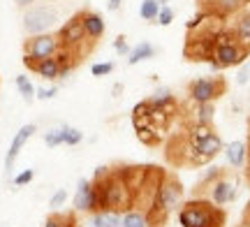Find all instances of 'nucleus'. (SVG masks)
<instances>
[{
  "mask_svg": "<svg viewBox=\"0 0 250 227\" xmlns=\"http://www.w3.org/2000/svg\"><path fill=\"white\" fill-rule=\"evenodd\" d=\"M225 28H227L225 19L208 17L204 12H199L188 23L186 46H183L186 61H192V63H211L213 49L218 44V37H220V33H223Z\"/></svg>",
  "mask_w": 250,
  "mask_h": 227,
  "instance_id": "obj_1",
  "label": "nucleus"
},
{
  "mask_svg": "<svg viewBox=\"0 0 250 227\" xmlns=\"http://www.w3.org/2000/svg\"><path fill=\"white\" fill-rule=\"evenodd\" d=\"M93 186H95V195H98V206L102 213H125V211L134 209V192L130 183L121 179L114 167L102 165L93 174Z\"/></svg>",
  "mask_w": 250,
  "mask_h": 227,
  "instance_id": "obj_2",
  "label": "nucleus"
},
{
  "mask_svg": "<svg viewBox=\"0 0 250 227\" xmlns=\"http://www.w3.org/2000/svg\"><path fill=\"white\" fill-rule=\"evenodd\" d=\"M181 227H225L227 211L206 197H190L179 206Z\"/></svg>",
  "mask_w": 250,
  "mask_h": 227,
  "instance_id": "obj_3",
  "label": "nucleus"
},
{
  "mask_svg": "<svg viewBox=\"0 0 250 227\" xmlns=\"http://www.w3.org/2000/svg\"><path fill=\"white\" fill-rule=\"evenodd\" d=\"M250 51L243 44H239V40L234 37V33L229 30V26L225 28L220 37H218V44L213 49V58H211V70L213 72H220V70H227V67H239L248 61Z\"/></svg>",
  "mask_w": 250,
  "mask_h": 227,
  "instance_id": "obj_4",
  "label": "nucleus"
},
{
  "mask_svg": "<svg viewBox=\"0 0 250 227\" xmlns=\"http://www.w3.org/2000/svg\"><path fill=\"white\" fill-rule=\"evenodd\" d=\"M227 93L225 77H199L188 83V98L192 102H215Z\"/></svg>",
  "mask_w": 250,
  "mask_h": 227,
  "instance_id": "obj_5",
  "label": "nucleus"
},
{
  "mask_svg": "<svg viewBox=\"0 0 250 227\" xmlns=\"http://www.w3.org/2000/svg\"><path fill=\"white\" fill-rule=\"evenodd\" d=\"M58 40L65 51L83 56V44H86V33H83V21H81V12H77L74 17H70L61 28H58Z\"/></svg>",
  "mask_w": 250,
  "mask_h": 227,
  "instance_id": "obj_6",
  "label": "nucleus"
},
{
  "mask_svg": "<svg viewBox=\"0 0 250 227\" xmlns=\"http://www.w3.org/2000/svg\"><path fill=\"white\" fill-rule=\"evenodd\" d=\"M62 51V44L56 33H44V35H28V40L23 42V54L33 56L37 61L44 58H54Z\"/></svg>",
  "mask_w": 250,
  "mask_h": 227,
  "instance_id": "obj_7",
  "label": "nucleus"
},
{
  "mask_svg": "<svg viewBox=\"0 0 250 227\" xmlns=\"http://www.w3.org/2000/svg\"><path fill=\"white\" fill-rule=\"evenodd\" d=\"M58 21V12L54 7H30L23 14V30L28 35H44Z\"/></svg>",
  "mask_w": 250,
  "mask_h": 227,
  "instance_id": "obj_8",
  "label": "nucleus"
},
{
  "mask_svg": "<svg viewBox=\"0 0 250 227\" xmlns=\"http://www.w3.org/2000/svg\"><path fill=\"white\" fill-rule=\"evenodd\" d=\"M236 195H239V183L234 181V176L229 174V169H227V174H223V176L208 188L206 200H211L213 204H218V206H227V204H232V202L236 200Z\"/></svg>",
  "mask_w": 250,
  "mask_h": 227,
  "instance_id": "obj_9",
  "label": "nucleus"
},
{
  "mask_svg": "<svg viewBox=\"0 0 250 227\" xmlns=\"http://www.w3.org/2000/svg\"><path fill=\"white\" fill-rule=\"evenodd\" d=\"M246 5H248V0H197L199 12H204L208 17L225 19V21L234 14H239Z\"/></svg>",
  "mask_w": 250,
  "mask_h": 227,
  "instance_id": "obj_10",
  "label": "nucleus"
},
{
  "mask_svg": "<svg viewBox=\"0 0 250 227\" xmlns=\"http://www.w3.org/2000/svg\"><path fill=\"white\" fill-rule=\"evenodd\" d=\"M74 209L83 211V213H98V195H95V186L88 179H79L77 183V195H74Z\"/></svg>",
  "mask_w": 250,
  "mask_h": 227,
  "instance_id": "obj_11",
  "label": "nucleus"
},
{
  "mask_svg": "<svg viewBox=\"0 0 250 227\" xmlns=\"http://www.w3.org/2000/svg\"><path fill=\"white\" fill-rule=\"evenodd\" d=\"M37 132L35 123H26V125L19 127V132L14 135V139H12V144H9V151L7 155H5V169H7V174L12 172V167H14V160L19 158V153H21V148L26 146V142L30 139V137Z\"/></svg>",
  "mask_w": 250,
  "mask_h": 227,
  "instance_id": "obj_12",
  "label": "nucleus"
},
{
  "mask_svg": "<svg viewBox=\"0 0 250 227\" xmlns=\"http://www.w3.org/2000/svg\"><path fill=\"white\" fill-rule=\"evenodd\" d=\"M81 21H83V33L88 37V42H98L104 37V30H107V23L102 14L98 12H88V9H81Z\"/></svg>",
  "mask_w": 250,
  "mask_h": 227,
  "instance_id": "obj_13",
  "label": "nucleus"
},
{
  "mask_svg": "<svg viewBox=\"0 0 250 227\" xmlns=\"http://www.w3.org/2000/svg\"><path fill=\"white\" fill-rule=\"evenodd\" d=\"M229 30L239 40V44H243L250 51V12L248 9H241L239 14H234V21L229 23Z\"/></svg>",
  "mask_w": 250,
  "mask_h": 227,
  "instance_id": "obj_14",
  "label": "nucleus"
},
{
  "mask_svg": "<svg viewBox=\"0 0 250 227\" xmlns=\"http://www.w3.org/2000/svg\"><path fill=\"white\" fill-rule=\"evenodd\" d=\"M33 72H37L42 79H46V82H58V79L65 77V70H62V63H61L58 56H54V58H44V61H37Z\"/></svg>",
  "mask_w": 250,
  "mask_h": 227,
  "instance_id": "obj_15",
  "label": "nucleus"
},
{
  "mask_svg": "<svg viewBox=\"0 0 250 227\" xmlns=\"http://www.w3.org/2000/svg\"><path fill=\"white\" fill-rule=\"evenodd\" d=\"M223 151L229 167H234V169H243L246 167V158H248V144L246 142H241V139L229 142V144H225Z\"/></svg>",
  "mask_w": 250,
  "mask_h": 227,
  "instance_id": "obj_16",
  "label": "nucleus"
},
{
  "mask_svg": "<svg viewBox=\"0 0 250 227\" xmlns=\"http://www.w3.org/2000/svg\"><path fill=\"white\" fill-rule=\"evenodd\" d=\"M195 109L190 114V123H204V125H213V116H215V107L213 102H192Z\"/></svg>",
  "mask_w": 250,
  "mask_h": 227,
  "instance_id": "obj_17",
  "label": "nucleus"
},
{
  "mask_svg": "<svg viewBox=\"0 0 250 227\" xmlns=\"http://www.w3.org/2000/svg\"><path fill=\"white\" fill-rule=\"evenodd\" d=\"M153 56H155V46H153L151 42H139V44L130 51V56H127V65H137V63H142V61L153 58Z\"/></svg>",
  "mask_w": 250,
  "mask_h": 227,
  "instance_id": "obj_18",
  "label": "nucleus"
},
{
  "mask_svg": "<svg viewBox=\"0 0 250 227\" xmlns=\"http://www.w3.org/2000/svg\"><path fill=\"white\" fill-rule=\"evenodd\" d=\"M160 2L158 0H142V5H139V17L144 21H155L158 14H160Z\"/></svg>",
  "mask_w": 250,
  "mask_h": 227,
  "instance_id": "obj_19",
  "label": "nucleus"
},
{
  "mask_svg": "<svg viewBox=\"0 0 250 227\" xmlns=\"http://www.w3.org/2000/svg\"><path fill=\"white\" fill-rule=\"evenodd\" d=\"M123 227H148L146 213L139 209H130L123 213Z\"/></svg>",
  "mask_w": 250,
  "mask_h": 227,
  "instance_id": "obj_20",
  "label": "nucleus"
},
{
  "mask_svg": "<svg viewBox=\"0 0 250 227\" xmlns=\"http://www.w3.org/2000/svg\"><path fill=\"white\" fill-rule=\"evenodd\" d=\"M14 83H17V88H19V93L23 95V100L26 102H33V98H35V93H37V88L33 86V82L28 79L26 74H19L17 79H14Z\"/></svg>",
  "mask_w": 250,
  "mask_h": 227,
  "instance_id": "obj_21",
  "label": "nucleus"
},
{
  "mask_svg": "<svg viewBox=\"0 0 250 227\" xmlns=\"http://www.w3.org/2000/svg\"><path fill=\"white\" fill-rule=\"evenodd\" d=\"M83 142V132L79 127H70V125H62V144L65 146H77Z\"/></svg>",
  "mask_w": 250,
  "mask_h": 227,
  "instance_id": "obj_22",
  "label": "nucleus"
},
{
  "mask_svg": "<svg viewBox=\"0 0 250 227\" xmlns=\"http://www.w3.org/2000/svg\"><path fill=\"white\" fill-rule=\"evenodd\" d=\"M67 220H70V211H65V213L54 211V213H49V216H46L44 227H65L67 225Z\"/></svg>",
  "mask_w": 250,
  "mask_h": 227,
  "instance_id": "obj_23",
  "label": "nucleus"
},
{
  "mask_svg": "<svg viewBox=\"0 0 250 227\" xmlns=\"http://www.w3.org/2000/svg\"><path fill=\"white\" fill-rule=\"evenodd\" d=\"M44 144L49 146V148H56V146L62 144V125L54 127V130H49V132H44Z\"/></svg>",
  "mask_w": 250,
  "mask_h": 227,
  "instance_id": "obj_24",
  "label": "nucleus"
},
{
  "mask_svg": "<svg viewBox=\"0 0 250 227\" xmlns=\"http://www.w3.org/2000/svg\"><path fill=\"white\" fill-rule=\"evenodd\" d=\"M171 21H174V9L167 7V5H162L160 14H158V19H155V23H160V26H169Z\"/></svg>",
  "mask_w": 250,
  "mask_h": 227,
  "instance_id": "obj_25",
  "label": "nucleus"
},
{
  "mask_svg": "<svg viewBox=\"0 0 250 227\" xmlns=\"http://www.w3.org/2000/svg\"><path fill=\"white\" fill-rule=\"evenodd\" d=\"M111 70H114V63H95L90 67V74L93 77H107V74H111Z\"/></svg>",
  "mask_w": 250,
  "mask_h": 227,
  "instance_id": "obj_26",
  "label": "nucleus"
},
{
  "mask_svg": "<svg viewBox=\"0 0 250 227\" xmlns=\"http://www.w3.org/2000/svg\"><path fill=\"white\" fill-rule=\"evenodd\" d=\"M104 227H123V213H104Z\"/></svg>",
  "mask_w": 250,
  "mask_h": 227,
  "instance_id": "obj_27",
  "label": "nucleus"
},
{
  "mask_svg": "<svg viewBox=\"0 0 250 227\" xmlns=\"http://www.w3.org/2000/svg\"><path fill=\"white\" fill-rule=\"evenodd\" d=\"M114 49H116L118 56H130V51H132V49H130V44H127V40H125L123 35L114 40Z\"/></svg>",
  "mask_w": 250,
  "mask_h": 227,
  "instance_id": "obj_28",
  "label": "nucleus"
},
{
  "mask_svg": "<svg viewBox=\"0 0 250 227\" xmlns=\"http://www.w3.org/2000/svg\"><path fill=\"white\" fill-rule=\"evenodd\" d=\"M65 200H67V190H56L54 195H51V202H49V206L51 209H58V206H62L65 204Z\"/></svg>",
  "mask_w": 250,
  "mask_h": 227,
  "instance_id": "obj_29",
  "label": "nucleus"
},
{
  "mask_svg": "<svg viewBox=\"0 0 250 227\" xmlns=\"http://www.w3.org/2000/svg\"><path fill=\"white\" fill-rule=\"evenodd\" d=\"M248 158H246V167H243V179H246V186H250V116H248Z\"/></svg>",
  "mask_w": 250,
  "mask_h": 227,
  "instance_id": "obj_30",
  "label": "nucleus"
},
{
  "mask_svg": "<svg viewBox=\"0 0 250 227\" xmlns=\"http://www.w3.org/2000/svg\"><path fill=\"white\" fill-rule=\"evenodd\" d=\"M56 93H58V86H51V88H37L35 98L37 100H51V98H56Z\"/></svg>",
  "mask_w": 250,
  "mask_h": 227,
  "instance_id": "obj_31",
  "label": "nucleus"
},
{
  "mask_svg": "<svg viewBox=\"0 0 250 227\" xmlns=\"http://www.w3.org/2000/svg\"><path fill=\"white\" fill-rule=\"evenodd\" d=\"M248 82H250V65L243 63V67L239 70V74H236V83H239V86H246Z\"/></svg>",
  "mask_w": 250,
  "mask_h": 227,
  "instance_id": "obj_32",
  "label": "nucleus"
},
{
  "mask_svg": "<svg viewBox=\"0 0 250 227\" xmlns=\"http://www.w3.org/2000/svg\"><path fill=\"white\" fill-rule=\"evenodd\" d=\"M33 176H35V172H33V169H26V172H21L17 179H14V186H26V183L33 181Z\"/></svg>",
  "mask_w": 250,
  "mask_h": 227,
  "instance_id": "obj_33",
  "label": "nucleus"
},
{
  "mask_svg": "<svg viewBox=\"0 0 250 227\" xmlns=\"http://www.w3.org/2000/svg\"><path fill=\"white\" fill-rule=\"evenodd\" d=\"M88 227H104V213H102V211H98V213H90Z\"/></svg>",
  "mask_w": 250,
  "mask_h": 227,
  "instance_id": "obj_34",
  "label": "nucleus"
},
{
  "mask_svg": "<svg viewBox=\"0 0 250 227\" xmlns=\"http://www.w3.org/2000/svg\"><path fill=\"white\" fill-rule=\"evenodd\" d=\"M239 227H250V197L246 202V206H243V213H241V223Z\"/></svg>",
  "mask_w": 250,
  "mask_h": 227,
  "instance_id": "obj_35",
  "label": "nucleus"
},
{
  "mask_svg": "<svg viewBox=\"0 0 250 227\" xmlns=\"http://www.w3.org/2000/svg\"><path fill=\"white\" fill-rule=\"evenodd\" d=\"M65 227H79V220H77V213H74V211H70V220H67Z\"/></svg>",
  "mask_w": 250,
  "mask_h": 227,
  "instance_id": "obj_36",
  "label": "nucleus"
},
{
  "mask_svg": "<svg viewBox=\"0 0 250 227\" xmlns=\"http://www.w3.org/2000/svg\"><path fill=\"white\" fill-rule=\"evenodd\" d=\"M121 2H123V0H109V2H107V7L111 9V12H116V9L121 7Z\"/></svg>",
  "mask_w": 250,
  "mask_h": 227,
  "instance_id": "obj_37",
  "label": "nucleus"
},
{
  "mask_svg": "<svg viewBox=\"0 0 250 227\" xmlns=\"http://www.w3.org/2000/svg\"><path fill=\"white\" fill-rule=\"evenodd\" d=\"M14 2H17L19 7H33V2H35V0H14Z\"/></svg>",
  "mask_w": 250,
  "mask_h": 227,
  "instance_id": "obj_38",
  "label": "nucleus"
},
{
  "mask_svg": "<svg viewBox=\"0 0 250 227\" xmlns=\"http://www.w3.org/2000/svg\"><path fill=\"white\" fill-rule=\"evenodd\" d=\"M158 2H160V5H165V2H169V0H158Z\"/></svg>",
  "mask_w": 250,
  "mask_h": 227,
  "instance_id": "obj_39",
  "label": "nucleus"
},
{
  "mask_svg": "<svg viewBox=\"0 0 250 227\" xmlns=\"http://www.w3.org/2000/svg\"><path fill=\"white\" fill-rule=\"evenodd\" d=\"M248 2H250V0H248Z\"/></svg>",
  "mask_w": 250,
  "mask_h": 227,
  "instance_id": "obj_40",
  "label": "nucleus"
}]
</instances>
